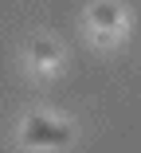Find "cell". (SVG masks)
Masks as SVG:
<instances>
[{"label": "cell", "mask_w": 141, "mask_h": 153, "mask_svg": "<svg viewBox=\"0 0 141 153\" xmlns=\"http://www.w3.org/2000/svg\"><path fill=\"white\" fill-rule=\"evenodd\" d=\"M24 141L35 145V149H39V145H43V149L67 145V141H71V126H67V122H51V118L35 114V118L24 122Z\"/></svg>", "instance_id": "cell-1"}, {"label": "cell", "mask_w": 141, "mask_h": 153, "mask_svg": "<svg viewBox=\"0 0 141 153\" xmlns=\"http://www.w3.org/2000/svg\"><path fill=\"white\" fill-rule=\"evenodd\" d=\"M90 24H94L98 36H118L122 32V8L110 4V0H102V4L90 8Z\"/></svg>", "instance_id": "cell-2"}, {"label": "cell", "mask_w": 141, "mask_h": 153, "mask_svg": "<svg viewBox=\"0 0 141 153\" xmlns=\"http://www.w3.org/2000/svg\"><path fill=\"white\" fill-rule=\"evenodd\" d=\"M32 59H35V67L51 71L55 63H59V51H55V43H47V39H35V47H32Z\"/></svg>", "instance_id": "cell-3"}]
</instances>
